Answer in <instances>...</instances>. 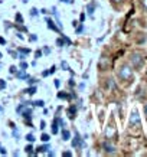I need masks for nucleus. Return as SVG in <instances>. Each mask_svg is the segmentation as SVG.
I'll return each mask as SVG.
<instances>
[{
    "label": "nucleus",
    "instance_id": "f257e3e1",
    "mask_svg": "<svg viewBox=\"0 0 147 157\" xmlns=\"http://www.w3.org/2000/svg\"><path fill=\"white\" fill-rule=\"evenodd\" d=\"M118 78L124 82L133 79V69H131V67L130 65H123L118 69Z\"/></svg>",
    "mask_w": 147,
    "mask_h": 157
},
{
    "label": "nucleus",
    "instance_id": "f03ea898",
    "mask_svg": "<svg viewBox=\"0 0 147 157\" xmlns=\"http://www.w3.org/2000/svg\"><path fill=\"white\" fill-rule=\"evenodd\" d=\"M130 61H131V65L134 67V69H140V68H143V65H144V59H143V56L140 53L134 52L133 55H131V58H130Z\"/></svg>",
    "mask_w": 147,
    "mask_h": 157
},
{
    "label": "nucleus",
    "instance_id": "7ed1b4c3",
    "mask_svg": "<svg viewBox=\"0 0 147 157\" xmlns=\"http://www.w3.org/2000/svg\"><path fill=\"white\" fill-rule=\"evenodd\" d=\"M71 144H72V147H79V148L84 147V138H81V136H79L78 131H75V136H74V138H72Z\"/></svg>",
    "mask_w": 147,
    "mask_h": 157
},
{
    "label": "nucleus",
    "instance_id": "20e7f679",
    "mask_svg": "<svg viewBox=\"0 0 147 157\" xmlns=\"http://www.w3.org/2000/svg\"><path fill=\"white\" fill-rule=\"evenodd\" d=\"M103 150H105L107 154H114L115 153V146L110 143V140H105L104 143H103Z\"/></svg>",
    "mask_w": 147,
    "mask_h": 157
},
{
    "label": "nucleus",
    "instance_id": "39448f33",
    "mask_svg": "<svg viewBox=\"0 0 147 157\" xmlns=\"http://www.w3.org/2000/svg\"><path fill=\"white\" fill-rule=\"evenodd\" d=\"M45 22H46V25H48V28L51 29V30H53V32H58V33L61 35L62 33V30L59 28H58L56 25H55V22H53L51 17H45Z\"/></svg>",
    "mask_w": 147,
    "mask_h": 157
},
{
    "label": "nucleus",
    "instance_id": "423d86ee",
    "mask_svg": "<svg viewBox=\"0 0 147 157\" xmlns=\"http://www.w3.org/2000/svg\"><path fill=\"white\" fill-rule=\"evenodd\" d=\"M20 114H22V117H23L26 121H30L32 117H33V115H32L33 114V111H32V108H28V105H26V107L22 109V113H20Z\"/></svg>",
    "mask_w": 147,
    "mask_h": 157
},
{
    "label": "nucleus",
    "instance_id": "0eeeda50",
    "mask_svg": "<svg viewBox=\"0 0 147 157\" xmlns=\"http://www.w3.org/2000/svg\"><path fill=\"white\" fill-rule=\"evenodd\" d=\"M138 124H140V115H138V113L133 111L130 114V125H138Z\"/></svg>",
    "mask_w": 147,
    "mask_h": 157
},
{
    "label": "nucleus",
    "instance_id": "6e6552de",
    "mask_svg": "<svg viewBox=\"0 0 147 157\" xmlns=\"http://www.w3.org/2000/svg\"><path fill=\"white\" fill-rule=\"evenodd\" d=\"M58 98L59 100H74L76 98L75 92H71V94H67V92H58Z\"/></svg>",
    "mask_w": 147,
    "mask_h": 157
},
{
    "label": "nucleus",
    "instance_id": "1a4fd4ad",
    "mask_svg": "<svg viewBox=\"0 0 147 157\" xmlns=\"http://www.w3.org/2000/svg\"><path fill=\"white\" fill-rule=\"evenodd\" d=\"M114 136H115V128H114L113 125H108V127L105 128V138H107V140H111V138H114Z\"/></svg>",
    "mask_w": 147,
    "mask_h": 157
},
{
    "label": "nucleus",
    "instance_id": "9d476101",
    "mask_svg": "<svg viewBox=\"0 0 147 157\" xmlns=\"http://www.w3.org/2000/svg\"><path fill=\"white\" fill-rule=\"evenodd\" d=\"M14 76L17 78V79H22V81H25V79H28L29 75L25 72V69H20V71H17L16 74H14Z\"/></svg>",
    "mask_w": 147,
    "mask_h": 157
},
{
    "label": "nucleus",
    "instance_id": "9b49d317",
    "mask_svg": "<svg viewBox=\"0 0 147 157\" xmlns=\"http://www.w3.org/2000/svg\"><path fill=\"white\" fill-rule=\"evenodd\" d=\"M38 151H36V154H42V153H48V150H51V146L48 143H45L43 146H41V147L36 148Z\"/></svg>",
    "mask_w": 147,
    "mask_h": 157
},
{
    "label": "nucleus",
    "instance_id": "f8f14e48",
    "mask_svg": "<svg viewBox=\"0 0 147 157\" xmlns=\"http://www.w3.org/2000/svg\"><path fill=\"white\" fill-rule=\"evenodd\" d=\"M23 92H25V94H28V95H33V94H36V92H38V88H36L35 85H30L29 88H26Z\"/></svg>",
    "mask_w": 147,
    "mask_h": 157
},
{
    "label": "nucleus",
    "instance_id": "ddd939ff",
    "mask_svg": "<svg viewBox=\"0 0 147 157\" xmlns=\"http://www.w3.org/2000/svg\"><path fill=\"white\" fill-rule=\"evenodd\" d=\"M58 133H59V121H58V118H55L52 123V134H58Z\"/></svg>",
    "mask_w": 147,
    "mask_h": 157
},
{
    "label": "nucleus",
    "instance_id": "4468645a",
    "mask_svg": "<svg viewBox=\"0 0 147 157\" xmlns=\"http://www.w3.org/2000/svg\"><path fill=\"white\" fill-rule=\"evenodd\" d=\"M62 140H64V141L71 140V133H69V130H67V128L62 130Z\"/></svg>",
    "mask_w": 147,
    "mask_h": 157
},
{
    "label": "nucleus",
    "instance_id": "2eb2a0df",
    "mask_svg": "<svg viewBox=\"0 0 147 157\" xmlns=\"http://www.w3.org/2000/svg\"><path fill=\"white\" fill-rule=\"evenodd\" d=\"M25 151L28 153L29 156H36V151H33V146H32V144H28V146L25 147Z\"/></svg>",
    "mask_w": 147,
    "mask_h": 157
},
{
    "label": "nucleus",
    "instance_id": "dca6fc26",
    "mask_svg": "<svg viewBox=\"0 0 147 157\" xmlns=\"http://www.w3.org/2000/svg\"><path fill=\"white\" fill-rule=\"evenodd\" d=\"M75 114H76V107L71 105V107L68 108V115H69V118H75Z\"/></svg>",
    "mask_w": 147,
    "mask_h": 157
},
{
    "label": "nucleus",
    "instance_id": "f3484780",
    "mask_svg": "<svg viewBox=\"0 0 147 157\" xmlns=\"http://www.w3.org/2000/svg\"><path fill=\"white\" fill-rule=\"evenodd\" d=\"M94 10H95V5H87V13L88 16H94Z\"/></svg>",
    "mask_w": 147,
    "mask_h": 157
},
{
    "label": "nucleus",
    "instance_id": "a211bd4d",
    "mask_svg": "<svg viewBox=\"0 0 147 157\" xmlns=\"http://www.w3.org/2000/svg\"><path fill=\"white\" fill-rule=\"evenodd\" d=\"M56 46L58 48H64V46H65V40H64V38H58L56 39Z\"/></svg>",
    "mask_w": 147,
    "mask_h": 157
},
{
    "label": "nucleus",
    "instance_id": "6ab92c4d",
    "mask_svg": "<svg viewBox=\"0 0 147 157\" xmlns=\"http://www.w3.org/2000/svg\"><path fill=\"white\" fill-rule=\"evenodd\" d=\"M30 105H35V107H45V102L42 100H38V101H32Z\"/></svg>",
    "mask_w": 147,
    "mask_h": 157
},
{
    "label": "nucleus",
    "instance_id": "aec40b11",
    "mask_svg": "<svg viewBox=\"0 0 147 157\" xmlns=\"http://www.w3.org/2000/svg\"><path fill=\"white\" fill-rule=\"evenodd\" d=\"M41 140H42L43 143H49V140H51V137H49V134L43 133L42 136H41Z\"/></svg>",
    "mask_w": 147,
    "mask_h": 157
},
{
    "label": "nucleus",
    "instance_id": "412c9836",
    "mask_svg": "<svg viewBox=\"0 0 147 157\" xmlns=\"http://www.w3.org/2000/svg\"><path fill=\"white\" fill-rule=\"evenodd\" d=\"M61 68L64 69V71H71V68H69V65L67 63V61H62L61 62Z\"/></svg>",
    "mask_w": 147,
    "mask_h": 157
},
{
    "label": "nucleus",
    "instance_id": "4be33fe9",
    "mask_svg": "<svg viewBox=\"0 0 147 157\" xmlns=\"http://www.w3.org/2000/svg\"><path fill=\"white\" fill-rule=\"evenodd\" d=\"M25 138H26V140H28L29 143H33V141H35V136H33V134H32V133L26 134V137H25Z\"/></svg>",
    "mask_w": 147,
    "mask_h": 157
},
{
    "label": "nucleus",
    "instance_id": "5701e85b",
    "mask_svg": "<svg viewBox=\"0 0 147 157\" xmlns=\"http://www.w3.org/2000/svg\"><path fill=\"white\" fill-rule=\"evenodd\" d=\"M28 84H29V85H36V84H38V79H36V78H30V76H29V78H28Z\"/></svg>",
    "mask_w": 147,
    "mask_h": 157
},
{
    "label": "nucleus",
    "instance_id": "b1692460",
    "mask_svg": "<svg viewBox=\"0 0 147 157\" xmlns=\"http://www.w3.org/2000/svg\"><path fill=\"white\" fill-rule=\"evenodd\" d=\"M38 14H39V10L38 9H35V7H33V9H30V16H32V17H36Z\"/></svg>",
    "mask_w": 147,
    "mask_h": 157
},
{
    "label": "nucleus",
    "instance_id": "393cba45",
    "mask_svg": "<svg viewBox=\"0 0 147 157\" xmlns=\"http://www.w3.org/2000/svg\"><path fill=\"white\" fill-rule=\"evenodd\" d=\"M16 22H17V23H23V17H22L20 13H16Z\"/></svg>",
    "mask_w": 147,
    "mask_h": 157
},
{
    "label": "nucleus",
    "instance_id": "a878e982",
    "mask_svg": "<svg viewBox=\"0 0 147 157\" xmlns=\"http://www.w3.org/2000/svg\"><path fill=\"white\" fill-rule=\"evenodd\" d=\"M17 52H22V53H30V49H26V48H17Z\"/></svg>",
    "mask_w": 147,
    "mask_h": 157
},
{
    "label": "nucleus",
    "instance_id": "bb28decb",
    "mask_svg": "<svg viewBox=\"0 0 147 157\" xmlns=\"http://www.w3.org/2000/svg\"><path fill=\"white\" fill-rule=\"evenodd\" d=\"M82 30H84V25L79 23V26L76 28V35H81V33H82Z\"/></svg>",
    "mask_w": 147,
    "mask_h": 157
},
{
    "label": "nucleus",
    "instance_id": "cd10ccee",
    "mask_svg": "<svg viewBox=\"0 0 147 157\" xmlns=\"http://www.w3.org/2000/svg\"><path fill=\"white\" fill-rule=\"evenodd\" d=\"M13 137L16 138V140H19V131H17L16 127H13Z\"/></svg>",
    "mask_w": 147,
    "mask_h": 157
},
{
    "label": "nucleus",
    "instance_id": "c85d7f7f",
    "mask_svg": "<svg viewBox=\"0 0 147 157\" xmlns=\"http://www.w3.org/2000/svg\"><path fill=\"white\" fill-rule=\"evenodd\" d=\"M61 36L64 38V40H65V43H67V45H72V42H71V39H69V38H67L65 35H62V33H61Z\"/></svg>",
    "mask_w": 147,
    "mask_h": 157
},
{
    "label": "nucleus",
    "instance_id": "c756f323",
    "mask_svg": "<svg viewBox=\"0 0 147 157\" xmlns=\"http://www.w3.org/2000/svg\"><path fill=\"white\" fill-rule=\"evenodd\" d=\"M51 13L53 14V16H56V17H59V13H58V10H56V7L53 6L52 9H51Z\"/></svg>",
    "mask_w": 147,
    "mask_h": 157
},
{
    "label": "nucleus",
    "instance_id": "7c9ffc66",
    "mask_svg": "<svg viewBox=\"0 0 147 157\" xmlns=\"http://www.w3.org/2000/svg\"><path fill=\"white\" fill-rule=\"evenodd\" d=\"M26 68H28V63L25 61H20V69H25V71H26Z\"/></svg>",
    "mask_w": 147,
    "mask_h": 157
},
{
    "label": "nucleus",
    "instance_id": "2f4dec72",
    "mask_svg": "<svg viewBox=\"0 0 147 157\" xmlns=\"http://www.w3.org/2000/svg\"><path fill=\"white\" fill-rule=\"evenodd\" d=\"M108 85L111 86V88H114V90H115V88H117V85H115V82H114L113 79H108Z\"/></svg>",
    "mask_w": 147,
    "mask_h": 157
},
{
    "label": "nucleus",
    "instance_id": "473e14b6",
    "mask_svg": "<svg viewBox=\"0 0 147 157\" xmlns=\"http://www.w3.org/2000/svg\"><path fill=\"white\" fill-rule=\"evenodd\" d=\"M140 3H141V6H143V9L147 12V0H140Z\"/></svg>",
    "mask_w": 147,
    "mask_h": 157
},
{
    "label": "nucleus",
    "instance_id": "72a5a7b5",
    "mask_svg": "<svg viewBox=\"0 0 147 157\" xmlns=\"http://www.w3.org/2000/svg\"><path fill=\"white\" fill-rule=\"evenodd\" d=\"M6 88V81L5 79H0V90H5Z\"/></svg>",
    "mask_w": 147,
    "mask_h": 157
},
{
    "label": "nucleus",
    "instance_id": "f704fd0d",
    "mask_svg": "<svg viewBox=\"0 0 147 157\" xmlns=\"http://www.w3.org/2000/svg\"><path fill=\"white\" fill-rule=\"evenodd\" d=\"M29 40H30V42H36V40H38V36H36V35H30Z\"/></svg>",
    "mask_w": 147,
    "mask_h": 157
},
{
    "label": "nucleus",
    "instance_id": "c9c22d12",
    "mask_svg": "<svg viewBox=\"0 0 147 157\" xmlns=\"http://www.w3.org/2000/svg\"><path fill=\"white\" fill-rule=\"evenodd\" d=\"M43 53H45V55H49V53H51V48H48V46H45V48H43V51H42Z\"/></svg>",
    "mask_w": 147,
    "mask_h": 157
},
{
    "label": "nucleus",
    "instance_id": "e433bc0d",
    "mask_svg": "<svg viewBox=\"0 0 147 157\" xmlns=\"http://www.w3.org/2000/svg\"><path fill=\"white\" fill-rule=\"evenodd\" d=\"M9 72H10V74H13V75H14V74H16V72H17V68H16V67H10Z\"/></svg>",
    "mask_w": 147,
    "mask_h": 157
},
{
    "label": "nucleus",
    "instance_id": "4c0bfd02",
    "mask_svg": "<svg viewBox=\"0 0 147 157\" xmlns=\"http://www.w3.org/2000/svg\"><path fill=\"white\" fill-rule=\"evenodd\" d=\"M53 85H55V88H59V86H61V81H59V79H55V81H53Z\"/></svg>",
    "mask_w": 147,
    "mask_h": 157
},
{
    "label": "nucleus",
    "instance_id": "58836bf2",
    "mask_svg": "<svg viewBox=\"0 0 147 157\" xmlns=\"http://www.w3.org/2000/svg\"><path fill=\"white\" fill-rule=\"evenodd\" d=\"M68 84H69V86H71V88H74V86H75V81H74V78H71V79L68 81Z\"/></svg>",
    "mask_w": 147,
    "mask_h": 157
},
{
    "label": "nucleus",
    "instance_id": "ea45409f",
    "mask_svg": "<svg viewBox=\"0 0 147 157\" xmlns=\"http://www.w3.org/2000/svg\"><path fill=\"white\" fill-rule=\"evenodd\" d=\"M0 154H3V156H6V154H7L6 148H5V147H2V146H0Z\"/></svg>",
    "mask_w": 147,
    "mask_h": 157
},
{
    "label": "nucleus",
    "instance_id": "a19ab883",
    "mask_svg": "<svg viewBox=\"0 0 147 157\" xmlns=\"http://www.w3.org/2000/svg\"><path fill=\"white\" fill-rule=\"evenodd\" d=\"M42 51H36V52H35V58H41L42 56Z\"/></svg>",
    "mask_w": 147,
    "mask_h": 157
},
{
    "label": "nucleus",
    "instance_id": "79ce46f5",
    "mask_svg": "<svg viewBox=\"0 0 147 157\" xmlns=\"http://www.w3.org/2000/svg\"><path fill=\"white\" fill-rule=\"evenodd\" d=\"M62 156H64V157H71L72 153L71 151H64V153H62Z\"/></svg>",
    "mask_w": 147,
    "mask_h": 157
},
{
    "label": "nucleus",
    "instance_id": "37998d69",
    "mask_svg": "<svg viewBox=\"0 0 147 157\" xmlns=\"http://www.w3.org/2000/svg\"><path fill=\"white\" fill-rule=\"evenodd\" d=\"M9 53L12 55L13 58H17V52H14V51H12V49H9Z\"/></svg>",
    "mask_w": 147,
    "mask_h": 157
},
{
    "label": "nucleus",
    "instance_id": "c03bdc74",
    "mask_svg": "<svg viewBox=\"0 0 147 157\" xmlns=\"http://www.w3.org/2000/svg\"><path fill=\"white\" fill-rule=\"evenodd\" d=\"M45 127H46V123H45V121L42 120V121H41V127H39V128H41V130H45Z\"/></svg>",
    "mask_w": 147,
    "mask_h": 157
},
{
    "label": "nucleus",
    "instance_id": "a18cd8bd",
    "mask_svg": "<svg viewBox=\"0 0 147 157\" xmlns=\"http://www.w3.org/2000/svg\"><path fill=\"white\" fill-rule=\"evenodd\" d=\"M48 75H51V72L49 71H42V76L45 78V76H48Z\"/></svg>",
    "mask_w": 147,
    "mask_h": 157
},
{
    "label": "nucleus",
    "instance_id": "49530a36",
    "mask_svg": "<svg viewBox=\"0 0 147 157\" xmlns=\"http://www.w3.org/2000/svg\"><path fill=\"white\" fill-rule=\"evenodd\" d=\"M16 35H17V38H19V39H22V40H23V35H22V32H17Z\"/></svg>",
    "mask_w": 147,
    "mask_h": 157
},
{
    "label": "nucleus",
    "instance_id": "de8ad7c7",
    "mask_svg": "<svg viewBox=\"0 0 147 157\" xmlns=\"http://www.w3.org/2000/svg\"><path fill=\"white\" fill-rule=\"evenodd\" d=\"M56 71V67H55V65H53L52 68H51V69H49V72H51V74H53V72Z\"/></svg>",
    "mask_w": 147,
    "mask_h": 157
},
{
    "label": "nucleus",
    "instance_id": "09e8293b",
    "mask_svg": "<svg viewBox=\"0 0 147 157\" xmlns=\"http://www.w3.org/2000/svg\"><path fill=\"white\" fill-rule=\"evenodd\" d=\"M62 3H74V0H61Z\"/></svg>",
    "mask_w": 147,
    "mask_h": 157
},
{
    "label": "nucleus",
    "instance_id": "8fccbe9b",
    "mask_svg": "<svg viewBox=\"0 0 147 157\" xmlns=\"http://www.w3.org/2000/svg\"><path fill=\"white\" fill-rule=\"evenodd\" d=\"M84 20H85V14H81V23H84Z\"/></svg>",
    "mask_w": 147,
    "mask_h": 157
},
{
    "label": "nucleus",
    "instance_id": "3c124183",
    "mask_svg": "<svg viewBox=\"0 0 147 157\" xmlns=\"http://www.w3.org/2000/svg\"><path fill=\"white\" fill-rule=\"evenodd\" d=\"M39 13H42V14H48V10H46V9H42L41 12H39Z\"/></svg>",
    "mask_w": 147,
    "mask_h": 157
},
{
    "label": "nucleus",
    "instance_id": "603ef678",
    "mask_svg": "<svg viewBox=\"0 0 147 157\" xmlns=\"http://www.w3.org/2000/svg\"><path fill=\"white\" fill-rule=\"evenodd\" d=\"M0 43H2V45H6V40L3 38H0Z\"/></svg>",
    "mask_w": 147,
    "mask_h": 157
},
{
    "label": "nucleus",
    "instance_id": "864d4df0",
    "mask_svg": "<svg viewBox=\"0 0 147 157\" xmlns=\"http://www.w3.org/2000/svg\"><path fill=\"white\" fill-rule=\"evenodd\" d=\"M48 156H55V153H53V151H49V150H48Z\"/></svg>",
    "mask_w": 147,
    "mask_h": 157
},
{
    "label": "nucleus",
    "instance_id": "5fc2aeb1",
    "mask_svg": "<svg viewBox=\"0 0 147 157\" xmlns=\"http://www.w3.org/2000/svg\"><path fill=\"white\" fill-rule=\"evenodd\" d=\"M144 114H146V118H147V104L144 105Z\"/></svg>",
    "mask_w": 147,
    "mask_h": 157
},
{
    "label": "nucleus",
    "instance_id": "6e6d98bb",
    "mask_svg": "<svg viewBox=\"0 0 147 157\" xmlns=\"http://www.w3.org/2000/svg\"><path fill=\"white\" fill-rule=\"evenodd\" d=\"M48 113H49V111H48L46 108H43V115H48Z\"/></svg>",
    "mask_w": 147,
    "mask_h": 157
},
{
    "label": "nucleus",
    "instance_id": "4d7b16f0",
    "mask_svg": "<svg viewBox=\"0 0 147 157\" xmlns=\"http://www.w3.org/2000/svg\"><path fill=\"white\" fill-rule=\"evenodd\" d=\"M111 2H113V3H121L123 0H111Z\"/></svg>",
    "mask_w": 147,
    "mask_h": 157
},
{
    "label": "nucleus",
    "instance_id": "13d9d810",
    "mask_svg": "<svg viewBox=\"0 0 147 157\" xmlns=\"http://www.w3.org/2000/svg\"><path fill=\"white\" fill-rule=\"evenodd\" d=\"M0 68H2V63H0Z\"/></svg>",
    "mask_w": 147,
    "mask_h": 157
},
{
    "label": "nucleus",
    "instance_id": "bf43d9fd",
    "mask_svg": "<svg viewBox=\"0 0 147 157\" xmlns=\"http://www.w3.org/2000/svg\"><path fill=\"white\" fill-rule=\"evenodd\" d=\"M0 58H2V53H0Z\"/></svg>",
    "mask_w": 147,
    "mask_h": 157
}]
</instances>
